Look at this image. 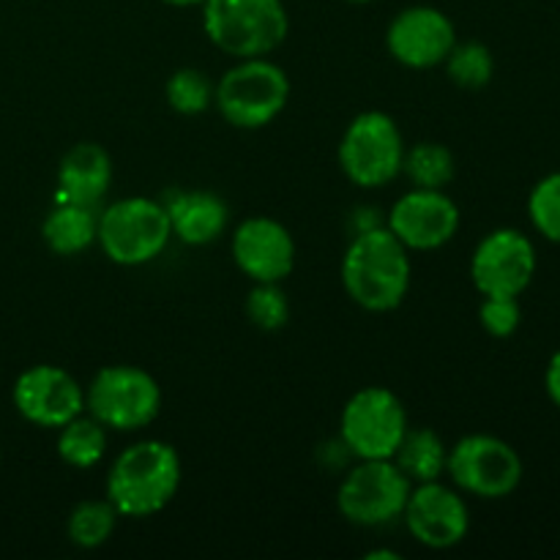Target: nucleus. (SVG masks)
<instances>
[{
  "label": "nucleus",
  "mask_w": 560,
  "mask_h": 560,
  "mask_svg": "<svg viewBox=\"0 0 560 560\" xmlns=\"http://www.w3.org/2000/svg\"><path fill=\"white\" fill-rule=\"evenodd\" d=\"M402 173L416 189H446L454 180L457 164H454V153L441 142H419L405 151Z\"/></svg>",
  "instance_id": "nucleus-22"
},
{
  "label": "nucleus",
  "mask_w": 560,
  "mask_h": 560,
  "mask_svg": "<svg viewBox=\"0 0 560 560\" xmlns=\"http://www.w3.org/2000/svg\"><path fill=\"white\" fill-rule=\"evenodd\" d=\"M386 228L408 252L446 246L459 230V208L443 189H410L392 206Z\"/></svg>",
  "instance_id": "nucleus-13"
},
{
  "label": "nucleus",
  "mask_w": 560,
  "mask_h": 560,
  "mask_svg": "<svg viewBox=\"0 0 560 560\" xmlns=\"http://www.w3.org/2000/svg\"><path fill=\"white\" fill-rule=\"evenodd\" d=\"M288 74L266 55L238 58L213 85V104L235 129H262L288 107Z\"/></svg>",
  "instance_id": "nucleus-4"
},
{
  "label": "nucleus",
  "mask_w": 560,
  "mask_h": 560,
  "mask_svg": "<svg viewBox=\"0 0 560 560\" xmlns=\"http://www.w3.org/2000/svg\"><path fill=\"white\" fill-rule=\"evenodd\" d=\"M85 410L115 432H135L153 424L162 410L156 377L131 364L104 366L85 388Z\"/></svg>",
  "instance_id": "nucleus-7"
},
{
  "label": "nucleus",
  "mask_w": 560,
  "mask_h": 560,
  "mask_svg": "<svg viewBox=\"0 0 560 560\" xmlns=\"http://www.w3.org/2000/svg\"><path fill=\"white\" fill-rule=\"evenodd\" d=\"M366 558H370V560H377V558H388V560H397L399 556H397V552H392V550H377V552H366Z\"/></svg>",
  "instance_id": "nucleus-30"
},
{
  "label": "nucleus",
  "mask_w": 560,
  "mask_h": 560,
  "mask_svg": "<svg viewBox=\"0 0 560 560\" xmlns=\"http://www.w3.org/2000/svg\"><path fill=\"white\" fill-rule=\"evenodd\" d=\"M443 66L454 85L465 88V91H481L490 85L492 74H495V58H492L490 47H485L481 42H457Z\"/></svg>",
  "instance_id": "nucleus-24"
},
{
  "label": "nucleus",
  "mask_w": 560,
  "mask_h": 560,
  "mask_svg": "<svg viewBox=\"0 0 560 560\" xmlns=\"http://www.w3.org/2000/svg\"><path fill=\"white\" fill-rule=\"evenodd\" d=\"M348 3H370V0H348Z\"/></svg>",
  "instance_id": "nucleus-32"
},
{
  "label": "nucleus",
  "mask_w": 560,
  "mask_h": 560,
  "mask_svg": "<svg viewBox=\"0 0 560 560\" xmlns=\"http://www.w3.org/2000/svg\"><path fill=\"white\" fill-rule=\"evenodd\" d=\"M162 3L178 5V9H186V5H202V0H162Z\"/></svg>",
  "instance_id": "nucleus-31"
},
{
  "label": "nucleus",
  "mask_w": 560,
  "mask_h": 560,
  "mask_svg": "<svg viewBox=\"0 0 560 560\" xmlns=\"http://www.w3.org/2000/svg\"><path fill=\"white\" fill-rule=\"evenodd\" d=\"M345 293L366 312H392L410 288V255L386 228L353 233L342 257Z\"/></svg>",
  "instance_id": "nucleus-1"
},
{
  "label": "nucleus",
  "mask_w": 560,
  "mask_h": 560,
  "mask_svg": "<svg viewBox=\"0 0 560 560\" xmlns=\"http://www.w3.org/2000/svg\"><path fill=\"white\" fill-rule=\"evenodd\" d=\"M528 217L536 233H541L552 244H560V170L545 175L530 189Z\"/></svg>",
  "instance_id": "nucleus-26"
},
{
  "label": "nucleus",
  "mask_w": 560,
  "mask_h": 560,
  "mask_svg": "<svg viewBox=\"0 0 560 560\" xmlns=\"http://www.w3.org/2000/svg\"><path fill=\"white\" fill-rule=\"evenodd\" d=\"M413 481L394 459H361L337 490V509L348 523L381 528L402 517Z\"/></svg>",
  "instance_id": "nucleus-8"
},
{
  "label": "nucleus",
  "mask_w": 560,
  "mask_h": 560,
  "mask_svg": "<svg viewBox=\"0 0 560 560\" xmlns=\"http://www.w3.org/2000/svg\"><path fill=\"white\" fill-rule=\"evenodd\" d=\"M545 388H547V397L556 402V408H560V348L552 353L550 364H547Z\"/></svg>",
  "instance_id": "nucleus-29"
},
{
  "label": "nucleus",
  "mask_w": 560,
  "mask_h": 560,
  "mask_svg": "<svg viewBox=\"0 0 560 560\" xmlns=\"http://www.w3.org/2000/svg\"><path fill=\"white\" fill-rule=\"evenodd\" d=\"M113 184V159L96 142L71 148L58 167V200L96 208Z\"/></svg>",
  "instance_id": "nucleus-17"
},
{
  "label": "nucleus",
  "mask_w": 560,
  "mask_h": 560,
  "mask_svg": "<svg viewBox=\"0 0 560 560\" xmlns=\"http://www.w3.org/2000/svg\"><path fill=\"white\" fill-rule=\"evenodd\" d=\"M405 140L397 120L381 109L355 115L339 142V167L350 184L381 189L402 173Z\"/></svg>",
  "instance_id": "nucleus-6"
},
{
  "label": "nucleus",
  "mask_w": 560,
  "mask_h": 560,
  "mask_svg": "<svg viewBox=\"0 0 560 560\" xmlns=\"http://www.w3.org/2000/svg\"><path fill=\"white\" fill-rule=\"evenodd\" d=\"M402 399L383 386H370L348 399L339 421L345 448L359 459H392L408 432Z\"/></svg>",
  "instance_id": "nucleus-9"
},
{
  "label": "nucleus",
  "mask_w": 560,
  "mask_h": 560,
  "mask_svg": "<svg viewBox=\"0 0 560 560\" xmlns=\"http://www.w3.org/2000/svg\"><path fill=\"white\" fill-rule=\"evenodd\" d=\"M479 320L485 331L495 339L512 337L523 320V310H520L517 299H506V295H485L479 306Z\"/></svg>",
  "instance_id": "nucleus-28"
},
{
  "label": "nucleus",
  "mask_w": 560,
  "mask_h": 560,
  "mask_svg": "<svg viewBox=\"0 0 560 560\" xmlns=\"http://www.w3.org/2000/svg\"><path fill=\"white\" fill-rule=\"evenodd\" d=\"M107 452V427L98 424L91 413L77 416L69 424L60 427L58 454L71 468H96Z\"/></svg>",
  "instance_id": "nucleus-21"
},
{
  "label": "nucleus",
  "mask_w": 560,
  "mask_h": 560,
  "mask_svg": "<svg viewBox=\"0 0 560 560\" xmlns=\"http://www.w3.org/2000/svg\"><path fill=\"white\" fill-rule=\"evenodd\" d=\"M173 238L164 202L151 197H126L98 213L96 241L104 255L126 268L145 266L167 249Z\"/></svg>",
  "instance_id": "nucleus-5"
},
{
  "label": "nucleus",
  "mask_w": 560,
  "mask_h": 560,
  "mask_svg": "<svg viewBox=\"0 0 560 560\" xmlns=\"http://www.w3.org/2000/svg\"><path fill=\"white\" fill-rule=\"evenodd\" d=\"M246 315L262 331H279L288 326L290 304L279 282H255V290L246 299Z\"/></svg>",
  "instance_id": "nucleus-27"
},
{
  "label": "nucleus",
  "mask_w": 560,
  "mask_h": 560,
  "mask_svg": "<svg viewBox=\"0 0 560 560\" xmlns=\"http://www.w3.org/2000/svg\"><path fill=\"white\" fill-rule=\"evenodd\" d=\"M180 487V457L170 443L148 438L131 443L109 465L107 501L120 517L142 520L162 512Z\"/></svg>",
  "instance_id": "nucleus-2"
},
{
  "label": "nucleus",
  "mask_w": 560,
  "mask_h": 560,
  "mask_svg": "<svg viewBox=\"0 0 560 560\" xmlns=\"http://www.w3.org/2000/svg\"><path fill=\"white\" fill-rule=\"evenodd\" d=\"M164 208L173 235L189 246L211 244L230 224L228 206L213 191H175Z\"/></svg>",
  "instance_id": "nucleus-18"
},
{
  "label": "nucleus",
  "mask_w": 560,
  "mask_h": 560,
  "mask_svg": "<svg viewBox=\"0 0 560 560\" xmlns=\"http://www.w3.org/2000/svg\"><path fill=\"white\" fill-rule=\"evenodd\" d=\"M233 260L252 282H282L295 268V241L277 219H244L233 233Z\"/></svg>",
  "instance_id": "nucleus-16"
},
{
  "label": "nucleus",
  "mask_w": 560,
  "mask_h": 560,
  "mask_svg": "<svg viewBox=\"0 0 560 560\" xmlns=\"http://www.w3.org/2000/svg\"><path fill=\"white\" fill-rule=\"evenodd\" d=\"M410 536L430 550H452L468 536L470 512L457 487L424 481L410 490L408 506L402 512Z\"/></svg>",
  "instance_id": "nucleus-12"
},
{
  "label": "nucleus",
  "mask_w": 560,
  "mask_h": 560,
  "mask_svg": "<svg viewBox=\"0 0 560 560\" xmlns=\"http://www.w3.org/2000/svg\"><path fill=\"white\" fill-rule=\"evenodd\" d=\"M392 459L413 485H424V481H438L446 474L448 448L430 427H419V430L408 427Z\"/></svg>",
  "instance_id": "nucleus-20"
},
{
  "label": "nucleus",
  "mask_w": 560,
  "mask_h": 560,
  "mask_svg": "<svg viewBox=\"0 0 560 560\" xmlns=\"http://www.w3.org/2000/svg\"><path fill=\"white\" fill-rule=\"evenodd\" d=\"M282 0H202L208 42L233 58H262L288 38Z\"/></svg>",
  "instance_id": "nucleus-3"
},
{
  "label": "nucleus",
  "mask_w": 560,
  "mask_h": 560,
  "mask_svg": "<svg viewBox=\"0 0 560 560\" xmlns=\"http://www.w3.org/2000/svg\"><path fill=\"white\" fill-rule=\"evenodd\" d=\"M120 514L115 512L113 503L104 501H82L77 503L74 512L69 514V539L82 550H96L113 536L115 523Z\"/></svg>",
  "instance_id": "nucleus-23"
},
{
  "label": "nucleus",
  "mask_w": 560,
  "mask_h": 560,
  "mask_svg": "<svg viewBox=\"0 0 560 560\" xmlns=\"http://www.w3.org/2000/svg\"><path fill=\"white\" fill-rule=\"evenodd\" d=\"M98 217L96 208L80 206V202H55L52 211L47 213L42 224L44 244L55 252V255H80L88 246L96 241Z\"/></svg>",
  "instance_id": "nucleus-19"
},
{
  "label": "nucleus",
  "mask_w": 560,
  "mask_h": 560,
  "mask_svg": "<svg viewBox=\"0 0 560 560\" xmlns=\"http://www.w3.org/2000/svg\"><path fill=\"white\" fill-rule=\"evenodd\" d=\"M14 408L31 424L60 430L85 410V392L60 366L36 364L16 377Z\"/></svg>",
  "instance_id": "nucleus-14"
},
{
  "label": "nucleus",
  "mask_w": 560,
  "mask_h": 560,
  "mask_svg": "<svg viewBox=\"0 0 560 560\" xmlns=\"http://www.w3.org/2000/svg\"><path fill=\"white\" fill-rule=\"evenodd\" d=\"M536 277V246L514 228L492 230L470 257V279L481 295L520 299Z\"/></svg>",
  "instance_id": "nucleus-11"
},
{
  "label": "nucleus",
  "mask_w": 560,
  "mask_h": 560,
  "mask_svg": "<svg viewBox=\"0 0 560 560\" xmlns=\"http://www.w3.org/2000/svg\"><path fill=\"white\" fill-rule=\"evenodd\" d=\"M446 476L459 492L481 501H501L523 481V459L501 438L465 435L448 448Z\"/></svg>",
  "instance_id": "nucleus-10"
},
{
  "label": "nucleus",
  "mask_w": 560,
  "mask_h": 560,
  "mask_svg": "<svg viewBox=\"0 0 560 560\" xmlns=\"http://www.w3.org/2000/svg\"><path fill=\"white\" fill-rule=\"evenodd\" d=\"M457 44V27L432 5H410L392 20L386 31V47L397 63L408 69L443 66Z\"/></svg>",
  "instance_id": "nucleus-15"
},
{
  "label": "nucleus",
  "mask_w": 560,
  "mask_h": 560,
  "mask_svg": "<svg viewBox=\"0 0 560 560\" xmlns=\"http://www.w3.org/2000/svg\"><path fill=\"white\" fill-rule=\"evenodd\" d=\"M167 104L180 115H200L213 104V82L200 69L175 71L164 88Z\"/></svg>",
  "instance_id": "nucleus-25"
}]
</instances>
